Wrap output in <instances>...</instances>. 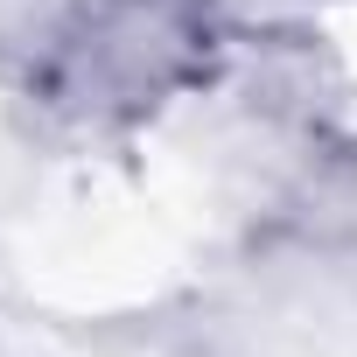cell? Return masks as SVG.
Wrapping results in <instances>:
<instances>
[{
  "instance_id": "obj_1",
  "label": "cell",
  "mask_w": 357,
  "mask_h": 357,
  "mask_svg": "<svg viewBox=\"0 0 357 357\" xmlns=\"http://www.w3.org/2000/svg\"><path fill=\"white\" fill-rule=\"evenodd\" d=\"M218 56L211 0H77L50 36V98L112 119L183 91Z\"/></svg>"
}]
</instances>
